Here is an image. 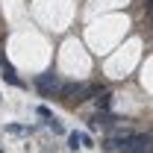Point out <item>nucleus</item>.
Returning a JSON list of instances; mask_svg holds the SVG:
<instances>
[{"mask_svg":"<svg viewBox=\"0 0 153 153\" xmlns=\"http://www.w3.org/2000/svg\"><path fill=\"white\" fill-rule=\"evenodd\" d=\"M118 153H153V141L150 135H130V138H124Z\"/></svg>","mask_w":153,"mask_h":153,"instance_id":"obj_1","label":"nucleus"},{"mask_svg":"<svg viewBox=\"0 0 153 153\" xmlns=\"http://www.w3.org/2000/svg\"><path fill=\"white\" fill-rule=\"evenodd\" d=\"M3 79H6V82H12V85H21L18 74H15V68H12L9 62H3Z\"/></svg>","mask_w":153,"mask_h":153,"instance_id":"obj_3","label":"nucleus"},{"mask_svg":"<svg viewBox=\"0 0 153 153\" xmlns=\"http://www.w3.org/2000/svg\"><path fill=\"white\" fill-rule=\"evenodd\" d=\"M47 124H50V130H53V133H59V135L65 133V130H62V124H56V121H47Z\"/></svg>","mask_w":153,"mask_h":153,"instance_id":"obj_6","label":"nucleus"},{"mask_svg":"<svg viewBox=\"0 0 153 153\" xmlns=\"http://www.w3.org/2000/svg\"><path fill=\"white\" fill-rule=\"evenodd\" d=\"M94 100H97V106H100V109H109V100H112V94H106V91H103V94L94 97Z\"/></svg>","mask_w":153,"mask_h":153,"instance_id":"obj_4","label":"nucleus"},{"mask_svg":"<svg viewBox=\"0 0 153 153\" xmlns=\"http://www.w3.org/2000/svg\"><path fill=\"white\" fill-rule=\"evenodd\" d=\"M36 85H38V91H41L44 97L59 94V88H62V82H59L56 74H41V76H36Z\"/></svg>","mask_w":153,"mask_h":153,"instance_id":"obj_2","label":"nucleus"},{"mask_svg":"<svg viewBox=\"0 0 153 153\" xmlns=\"http://www.w3.org/2000/svg\"><path fill=\"white\" fill-rule=\"evenodd\" d=\"M147 6H150V9H153V0H147Z\"/></svg>","mask_w":153,"mask_h":153,"instance_id":"obj_7","label":"nucleus"},{"mask_svg":"<svg viewBox=\"0 0 153 153\" xmlns=\"http://www.w3.org/2000/svg\"><path fill=\"white\" fill-rule=\"evenodd\" d=\"M68 147H71V150L82 147V144H79V133H71V135H68Z\"/></svg>","mask_w":153,"mask_h":153,"instance_id":"obj_5","label":"nucleus"}]
</instances>
